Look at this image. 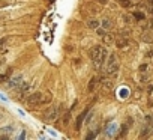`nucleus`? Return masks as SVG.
<instances>
[{"mask_svg":"<svg viewBox=\"0 0 153 140\" xmlns=\"http://www.w3.org/2000/svg\"><path fill=\"white\" fill-rule=\"evenodd\" d=\"M119 68H120V65H119V62H117L116 54H110V57H108V60H107V73L111 74V76H113V74H117Z\"/></svg>","mask_w":153,"mask_h":140,"instance_id":"20e7f679","label":"nucleus"},{"mask_svg":"<svg viewBox=\"0 0 153 140\" xmlns=\"http://www.w3.org/2000/svg\"><path fill=\"white\" fill-rule=\"evenodd\" d=\"M98 3H101V5H107V3H108V0H98Z\"/></svg>","mask_w":153,"mask_h":140,"instance_id":"412c9836","label":"nucleus"},{"mask_svg":"<svg viewBox=\"0 0 153 140\" xmlns=\"http://www.w3.org/2000/svg\"><path fill=\"white\" fill-rule=\"evenodd\" d=\"M51 101H53L51 92H44V106H45V104H50Z\"/></svg>","mask_w":153,"mask_h":140,"instance_id":"4468645a","label":"nucleus"},{"mask_svg":"<svg viewBox=\"0 0 153 140\" xmlns=\"http://www.w3.org/2000/svg\"><path fill=\"white\" fill-rule=\"evenodd\" d=\"M8 76H9V74H3V76H0V83H5V82L8 80Z\"/></svg>","mask_w":153,"mask_h":140,"instance_id":"6ab92c4d","label":"nucleus"},{"mask_svg":"<svg viewBox=\"0 0 153 140\" xmlns=\"http://www.w3.org/2000/svg\"><path fill=\"white\" fill-rule=\"evenodd\" d=\"M98 83H99V77H92L90 79V82H89V88H87V91L92 94V92H95V89H96V86H98Z\"/></svg>","mask_w":153,"mask_h":140,"instance_id":"6e6552de","label":"nucleus"},{"mask_svg":"<svg viewBox=\"0 0 153 140\" xmlns=\"http://www.w3.org/2000/svg\"><path fill=\"white\" fill-rule=\"evenodd\" d=\"M26 103L29 107H38V106H44V92H32L27 98Z\"/></svg>","mask_w":153,"mask_h":140,"instance_id":"f03ea898","label":"nucleus"},{"mask_svg":"<svg viewBox=\"0 0 153 140\" xmlns=\"http://www.w3.org/2000/svg\"><path fill=\"white\" fill-rule=\"evenodd\" d=\"M62 109H63V104H57V106H51V107H48V110H47L45 115H44V119H45L47 122H54V121L59 118Z\"/></svg>","mask_w":153,"mask_h":140,"instance_id":"7ed1b4c3","label":"nucleus"},{"mask_svg":"<svg viewBox=\"0 0 153 140\" xmlns=\"http://www.w3.org/2000/svg\"><path fill=\"white\" fill-rule=\"evenodd\" d=\"M134 17L137 20H144V14H141V12H134Z\"/></svg>","mask_w":153,"mask_h":140,"instance_id":"a211bd4d","label":"nucleus"},{"mask_svg":"<svg viewBox=\"0 0 153 140\" xmlns=\"http://www.w3.org/2000/svg\"><path fill=\"white\" fill-rule=\"evenodd\" d=\"M131 2H132V0H119V3H120L123 8H129V6L132 5Z\"/></svg>","mask_w":153,"mask_h":140,"instance_id":"dca6fc26","label":"nucleus"},{"mask_svg":"<svg viewBox=\"0 0 153 140\" xmlns=\"http://www.w3.org/2000/svg\"><path fill=\"white\" fill-rule=\"evenodd\" d=\"M89 109H90V107H89ZM89 109H87V110H84L83 113H80L78 119H76V130H81V125H83V122L86 121V116H87V112H89Z\"/></svg>","mask_w":153,"mask_h":140,"instance_id":"1a4fd4ad","label":"nucleus"},{"mask_svg":"<svg viewBox=\"0 0 153 140\" xmlns=\"http://www.w3.org/2000/svg\"><path fill=\"white\" fill-rule=\"evenodd\" d=\"M117 130H119V124L117 122H110L107 125V128H105V136L107 137H114Z\"/></svg>","mask_w":153,"mask_h":140,"instance_id":"39448f33","label":"nucleus"},{"mask_svg":"<svg viewBox=\"0 0 153 140\" xmlns=\"http://www.w3.org/2000/svg\"><path fill=\"white\" fill-rule=\"evenodd\" d=\"M8 82H9V83H8V86H9V88H14V89H15V88H20V86H21V83L24 82V77H23L21 74H18V76L12 77L11 80H8Z\"/></svg>","mask_w":153,"mask_h":140,"instance_id":"423d86ee","label":"nucleus"},{"mask_svg":"<svg viewBox=\"0 0 153 140\" xmlns=\"http://www.w3.org/2000/svg\"><path fill=\"white\" fill-rule=\"evenodd\" d=\"M12 3H14V0H2V2H0V9H3V8L12 5Z\"/></svg>","mask_w":153,"mask_h":140,"instance_id":"2eb2a0df","label":"nucleus"},{"mask_svg":"<svg viewBox=\"0 0 153 140\" xmlns=\"http://www.w3.org/2000/svg\"><path fill=\"white\" fill-rule=\"evenodd\" d=\"M87 27H90V29L96 30L98 27H101V21H99V20H96V18H90V20L87 21Z\"/></svg>","mask_w":153,"mask_h":140,"instance_id":"9d476101","label":"nucleus"},{"mask_svg":"<svg viewBox=\"0 0 153 140\" xmlns=\"http://www.w3.org/2000/svg\"><path fill=\"white\" fill-rule=\"evenodd\" d=\"M147 2H149V5H152V6H153V0H147Z\"/></svg>","mask_w":153,"mask_h":140,"instance_id":"b1692460","label":"nucleus"},{"mask_svg":"<svg viewBox=\"0 0 153 140\" xmlns=\"http://www.w3.org/2000/svg\"><path fill=\"white\" fill-rule=\"evenodd\" d=\"M12 133H14V127H11V125L0 128V139H11Z\"/></svg>","mask_w":153,"mask_h":140,"instance_id":"0eeeda50","label":"nucleus"},{"mask_svg":"<svg viewBox=\"0 0 153 140\" xmlns=\"http://www.w3.org/2000/svg\"><path fill=\"white\" fill-rule=\"evenodd\" d=\"M128 44H129V41H128L126 38H120V39H117V41H116V45H117L119 48H125Z\"/></svg>","mask_w":153,"mask_h":140,"instance_id":"ddd939ff","label":"nucleus"},{"mask_svg":"<svg viewBox=\"0 0 153 140\" xmlns=\"http://www.w3.org/2000/svg\"><path fill=\"white\" fill-rule=\"evenodd\" d=\"M146 68H147V65H141V66H140V71H141V73L146 71Z\"/></svg>","mask_w":153,"mask_h":140,"instance_id":"4be33fe9","label":"nucleus"},{"mask_svg":"<svg viewBox=\"0 0 153 140\" xmlns=\"http://www.w3.org/2000/svg\"><path fill=\"white\" fill-rule=\"evenodd\" d=\"M0 100H2V101H8V98L5 95H2V94H0Z\"/></svg>","mask_w":153,"mask_h":140,"instance_id":"5701e85b","label":"nucleus"},{"mask_svg":"<svg viewBox=\"0 0 153 140\" xmlns=\"http://www.w3.org/2000/svg\"><path fill=\"white\" fill-rule=\"evenodd\" d=\"M102 41H104V44L105 45H111V44H114V36L111 35V33H104L102 35Z\"/></svg>","mask_w":153,"mask_h":140,"instance_id":"9b49d317","label":"nucleus"},{"mask_svg":"<svg viewBox=\"0 0 153 140\" xmlns=\"http://www.w3.org/2000/svg\"><path fill=\"white\" fill-rule=\"evenodd\" d=\"M101 26H102V29H104V30H110V29L113 27V21H111L110 18H105V20H102V21H101Z\"/></svg>","mask_w":153,"mask_h":140,"instance_id":"f8f14e48","label":"nucleus"},{"mask_svg":"<svg viewBox=\"0 0 153 140\" xmlns=\"http://www.w3.org/2000/svg\"><path fill=\"white\" fill-rule=\"evenodd\" d=\"M101 9H99V6H95V5H90V12L92 14H98Z\"/></svg>","mask_w":153,"mask_h":140,"instance_id":"f3484780","label":"nucleus"},{"mask_svg":"<svg viewBox=\"0 0 153 140\" xmlns=\"http://www.w3.org/2000/svg\"><path fill=\"white\" fill-rule=\"evenodd\" d=\"M20 140H23V139H26V130H23L21 131V134H20V137H18Z\"/></svg>","mask_w":153,"mask_h":140,"instance_id":"aec40b11","label":"nucleus"},{"mask_svg":"<svg viewBox=\"0 0 153 140\" xmlns=\"http://www.w3.org/2000/svg\"><path fill=\"white\" fill-rule=\"evenodd\" d=\"M107 56H108V51L102 45H93L89 48V59L93 62L95 66H101L107 60Z\"/></svg>","mask_w":153,"mask_h":140,"instance_id":"f257e3e1","label":"nucleus"}]
</instances>
